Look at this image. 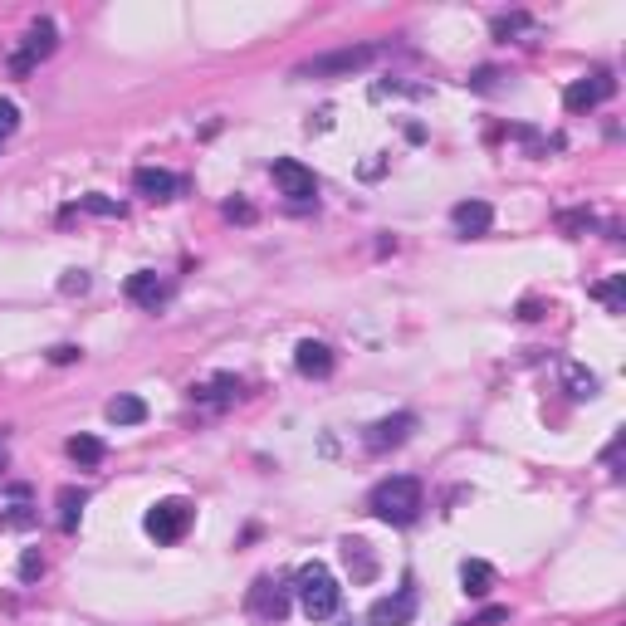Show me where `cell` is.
Returning <instances> with one entry per match:
<instances>
[{
  "instance_id": "cell-19",
  "label": "cell",
  "mask_w": 626,
  "mask_h": 626,
  "mask_svg": "<svg viewBox=\"0 0 626 626\" xmlns=\"http://www.w3.org/2000/svg\"><path fill=\"white\" fill-rule=\"evenodd\" d=\"M460 582H465V592H470V597H485V592L494 587V568L485 563V558H470V563L460 568Z\"/></svg>"
},
{
  "instance_id": "cell-15",
  "label": "cell",
  "mask_w": 626,
  "mask_h": 626,
  "mask_svg": "<svg viewBox=\"0 0 626 626\" xmlns=\"http://www.w3.org/2000/svg\"><path fill=\"white\" fill-rule=\"evenodd\" d=\"M450 225L460 230V235H485L494 225V211L485 206V201H460L455 211H450Z\"/></svg>"
},
{
  "instance_id": "cell-1",
  "label": "cell",
  "mask_w": 626,
  "mask_h": 626,
  "mask_svg": "<svg viewBox=\"0 0 626 626\" xmlns=\"http://www.w3.org/2000/svg\"><path fill=\"white\" fill-rule=\"evenodd\" d=\"M367 509H372L382 524H416V514L426 509L421 480H411V475H392V480H382L377 490L367 494Z\"/></svg>"
},
{
  "instance_id": "cell-31",
  "label": "cell",
  "mask_w": 626,
  "mask_h": 626,
  "mask_svg": "<svg viewBox=\"0 0 626 626\" xmlns=\"http://www.w3.org/2000/svg\"><path fill=\"white\" fill-rule=\"evenodd\" d=\"M49 362H59V367H64V362H79V348H74V343H59V348L49 353Z\"/></svg>"
},
{
  "instance_id": "cell-13",
  "label": "cell",
  "mask_w": 626,
  "mask_h": 626,
  "mask_svg": "<svg viewBox=\"0 0 626 626\" xmlns=\"http://www.w3.org/2000/svg\"><path fill=\"white\" fill-rule=\"evenodd\" d=\"M240 397V377L235 372H221V377H211V382H201V387H191V402L196 406H230Z\"/></svg>"
},
{
  "instance_id": "cell-32",
  "label": "cell",
  "mask_w": 626,
  "mask_h": 626,
  "mask_svg": "<svg viewBox=\"0 0 626 626\" xmlns=\"http://www.w3.org/2000/svg\"><path fill=\"white\" fill-rule=\"evenodd\" d=\"M0 465H5V431H0Z\"/></svg>"
},
{
  "instance_id": "cell-2",
  "label": "cell",
  "mask_w": 626,
  "mask_h": 626,
  "mask_svg": "<svg viewBox=\"0 0 626 626\" xmlns=\"http://www.w3.org/2000/svg\"><path fill=\"white\" fill-rule=\"evenodd\" d=\"M294 597H299V607H304L309 622H328V617H338V607H343V587H338V578H333L323 563H304V568L294 573Z\"/></svg>"
},
{
  "instance_id": "cell-20",
  "label": "cell",
  "mask_w": 626,
  "mask_h": 626,
  "mask_svg": "<svg viewBox=\"0 0 626 626\" xmlns=\"http://www.w3.org/2000/svg\"><path fill=\"white\" fill-rule=\"evenodd\" d=\"M592 299L607 304V313H626V274H612V279L592 284Z\"/></svg>"
},
{
  "instance_id": "cell-28",
  "label": "cell",
  "mask_w": 626,
  "mask_h": 626,
  "mask_svg": "<svg viewBox=\"0 0 626 626\" xmlns=\"http://www.w3.org/2000/svg\"><path fill=\"white\" fill-rule=\"evenodd\" d=\"M499 622H509V607H485L480 617H470L465 626H499Z\"/></svg>"
},
{
  "instance_id": "cell-7",
  "label": "cell",
  "mask_w": 626,
  "mask_h": 626,
  "mask_svg": "<svg viewBox=\"0 0 626 626\" xmlns=\"http://www.w3.org/2000/svg\"><path fill=\"white\" fill-rule=\"evenodd\" d=\"M612 93H617V79H612L607 69H597V74H587V79L563 89V108H568V113H592V108H602Z\"/></svg>"
},
{
  "instance_id": "cell-24",
  "label": "cell",
  "mask_w": 626,
  "mask_h": 626,
  "mask_svg": "<svg viewBox=\"0 0 626 626\" xmlns=\"http://www.w3.org/2000/svg\"><path fill=\"white\" fill-rule=\"evenodd\" d=\"M20 578L25 582L45 578V553H40V548H25V553H20Z\"/></svg>"
},
{
  "instance_id": "cell-12",
  "label": "cell",
  "mask_w": 626,
  "mask_h": 626,
  "mask_svg": "<svg viewBox=\"0 0 626 626\" xmlns=\"http://www.w3.org/2000/svg\"><path fill=\"white\" fill-rule=\"evenodd\" d=\"M133 191L142 201H172L181 191V181L172 172H162V167H137L133 172Z\"/></svg>"
},
{
  "instance_id": "cell-4",
  "label": "cell",
  "mask_w": 626,
  "mask_h": 626,
  "mask_svg": "<svg viewBox=\"0 0 626 626\" xmlns=\"http://www.w3.org/2000/svg\"><path fill=\"white\" fill-rule=\"evenodd\" d=\"M191 524H196V504H191V499H157V504L147 509V519H142V529L157 538V543H181Z\"/></svg>"
},
{
  "instance_id": "cell-11",
  "label": "cell",
  "mask_w": 626,
  "mask_h": 626,
  "mask_svg": "<svg viewBox=\"0 0 626 626\" xmlns=\"http://www.w3.org/2000/svg\"><path fill=\"white\" fill-rule=\"evenodd\" d=\"M411 617H416V587H397L392 597L372 602V612H367L372 626H411Z\"/></svg>"
},
{
  "instance_id": "cell-26",
  "label": "cell",
  "mask_w": 626,
  "mask_h": 626,
  "mask_svg": "<svg viewBox=\"0 0 626 626\" xmlns=\"http://www.w3.org/2000/svg\"><path fill=\"white\" fill-rule=\"evenodd\" d=\"M563 230H568V235H578V230H592V225H597V216H592V211H563Z\"/></svg>"
},
{
  "instance_id": "cell-6",
  "label": "cell",
  "mask_w": 626,
  "mask_h": 626,
  "mask_svg": "<svg viewBox=\"0 0 626 626\" xmlns=\"http://www.w3.org/2000/svg\"><path fill=\"white\" fill-rule=\"evenodd\" d=\"M245 607H250V617L260 626H279L289 617V607H294V587L279 578H255L250 587V597H245Z\"/></svg>"
},
{
  "instance_id": "cell-23",
  "label": "cell",
  "mask_w": 626,
  "mask_h": 626,
  "mask_svg": "<svg viewBox=\"0 0 626 626\" xmlns=\"http://www.w3.org/2000/svg\"><path fill=\"white\" fill-rule=\"evenodd\" d=\"M534 30V20L524 15V10H514V15H494V40H519V35H529Z\"/></svg>"
},
{
  "instance_id": "cell-5",
  "label": "cell",
  "mask_w": 626,
  "mask_h": 626,
  "mask_svg": "<svg viewBox=\"0 0 626 626\" xmlns=\"http://www.w3.org/2000/svg\"><path fill=\"white\" fill-rule=\"evenodd\" d=\"M54 49H59V25H54V20H35V25L25 30V40L15 45V54H10V74H15V79L35 74Z\"/></svg>"
},
{
  "instance_id": "cell-10",
  "label": "cell",
  "mask_w": 626,
  "mask_h": 626,
  "mask_svg": "<svg viewBox=\"0 0 626 626\" xmlns=\"http://www.w3.org/2000/svg\"><path fill=\"white\" fill-rule=\"evenodd\" d=\"M128 299H133L137 309H162L167 299H172V279H162L157 269H137V274H128Z\"/></svg>"
},
{
  "instance_id": "cell-3",
  "label": "cell",
  "mask_w": 626,
  "mask_h": 626,
  "mask_svg": "<svg viewBox=\"0 0 626 626\" xmlns=\"http://www.w3.org/2000/svg\"><path fill=\"white\" fill-rule=\"evenodd\" d=\"M382 59V45H348V49H328V54H313L294 69V79H353L362 69H372Z\"/></svg>"
},
{
  "instance_id": "cell-18",
  "label": "cell",
  "mask_w": 626,
  "mask_h": 626,
  "mask_svg": "<svg viewBox=\"0 0 626 626\" xmlns=\"http://www.w3.org/2000/svg\"><path fill=\"white\" fill-rule=\"evenodd\" d=\"M108 421L113 426H142L147 421V402L142 397H113L108 402Z\"/></svg>"
},
{
  "instance_id": "cell-17",
  "label": "cell",
  "mask_w": 626,
  "mask_h": 626,
  "mask_svg": "<svg viewBox=\"0 0 626 626\" xmlns=\"http://www.w3.org/2000/svg\"><path fill=\"white\" fill-rule=\"evenodd\" d=\"M84 504H89V490H74V485H64V490H59V529H64V534H74V529H79Z\"/></svg>"
},
{
  "instance_id": "cell-21",
  "label": "cell",
  "mask_w": 626,
  "mask_h": 626,
  "mask_svg": "<svg viewBox=\"0 0 626 626\" xmlns=\"http://www.w3.org/2000/svg\"><path fill=\"white\" fill-rule=\"evenodd\" d=\"M343 558H348V568H353V578H358V582H367L372 573H377V558L367 553V543H362V538H348V543H343Z\"/></svg>"
},
{
  "instance_id": "cell-9",
  "label": "cell",
  "mask_w": 626,
  "mask_h": 626,
  "mask_svg": "<svg viewBox=\"0 0 626 626\" xmlns=\"http://www.w3.org/2000/svg\"><path fill=\"white\" fill-rule=\"evenodd\" d=\"M274 186H279L289 201H313V196H318V177H313L299 157H279V162H274Z\"/></svg>"
},
{
  "instance_id": "cell-22",
  "label": "cell",
  "mask_w": 626,
  "mask_h": 626,
  "mask_svg": "<svg viewBox=\"0 0 626 626\" xmlns=\"http://www.w3.org/2000/svg\"><path fill=\"white\" fill-rule=\"evenodd\" d=\"M69 460L84 465V470L103 465V441H98V436H69Z\"/></svg>"
},
{
  "instance_id": "cell-25",
  "label": "cell",
  "mask_w": 626,
  "mask_h": 626,
  "mask_svg": "<svg viewBox=\"0 0 626 626\" xmlns=\"http://www.w3.org/2000/svg\"><path fill=\"white\" fill-rule=\"evenodd\" d=\"M79 206L93 211V216H123V206H118V201H108V196H79Z\"/></svg>"
},
{
  "instance_id": "cell-16",
  "label": "cell",
  "mask_w": 626,
  "mask_h": 626,
  "mask_svg": "<svg viewBox=\"0 0 626 626\" xmlns=\"http://www.w3.org/2000/svg\"><path fill=\"white\" fill-rule=\"evenodd\" d=\"M563 392L573 402H592L597 397V372H587L582 362H563Z\"/></svg>"
},
{
  "instance_id": "cell-29",
  "label": "cell",
  "mask_w": 626,
  "mask_h": 626,
  "mask_svg": "<svg viewBox=\"0 0 626 626\" xmlns=\"http://www.w3.org/2000/svg\"><path fill=\"white\" fill-rule=\"evenodd\" d=\"M225 216H230V221H255V206H245V201H225Z\"/></svg>"
},
{
  "instance_id": "cell-27",
  "label": "cell",
  "mask_w": 626,
  "mask_h": 626,
  "mask_svg": "<svg viewBox=\"0 0 626 626\" xmlns=\"http://www.w3.org/2000/svg\"><path fill=\"white\" fill-rule=\"evenodd\" d=\"M15 128H20V108L10 98H0V137H10Z\"/></svg>"
},
{
  "instance_id": "cell-30",
  "label": "cell",
  "mask_w": 626,
  "mask_h": 626,
  "mask_svg": "<svg viewBox=\"0 0 626 626\" xmlns=\"http://www.w3.org/2000/svg\"><path fill=\"white\" fill-rule=\"evenodd\" d=\"M89 289V274L84 269H69V279H64V294H84Z\"/></svg>"
},
{
  "instance_id": "cell-8",
  "label": "cell",
  "mask_w": 626,
  "mask_h": 626,
  "mask_svg": "<svg viewBox=\"0 0 626 626\" xmlns=\"http://www.w3.org/2000/svg\"><path fill=\"white\" fill-rule=\"evenodd\" d=\"M411 431H416V416H411V411H397V416H382L377 426H367L362 446L372 450V455H382V450H392V446H406Z\"/></svg>"
},
{
  "instance_id": "cell-14",
  "label": "cell",
  "mask_w": 626,
  "mask_h": 626,
  "mask_svg": "<svg viewBox=\"0 0 626 626\" xmlns=\"http://www.w3.org/2000/svg\"><path fill=\"white\" fill-rule=\"evenodd\" d=\"M294 367H299L304 377H328V372L338 367V358H333V348H328V343H313V338H304V343L294 348Z\"/></svg>"
}]
</instances>
